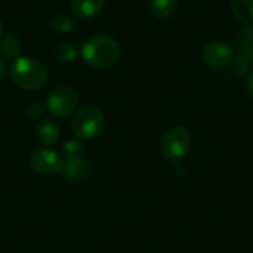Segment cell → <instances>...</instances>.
I'll list each match as a JSON object with an SVG mask.
<instances>
[{
  "label": "cell",
  "instance_id": "6da1fadb",
  "mask_svg": "<svg viewBox=\"0 0 253 253\" xmlns=\"http://www.w3.org/2000/svg\"><path fill=\"white\" fill-rule=\"evenodd\" d=\"M122 55V49L117 40L108 36H92L82 46L83 61L96 70L113 67Z\"/></svg>",
  "mask_w": 253,
  "mask_h": 253
},
{
  "label": "cell",
  "instance_id": "7a4b0ae2",
  "mask_svg": "<svg viewBox=\"0 0 253 253\" xmlns=\"http://www.w3.org/2000/svg\"><path fill=\"white\" fill-rule=\"evenodd\" d=\"M9 76L18 87L25 90H37L43 87L49 79L47 68L43 62L22 55L12 61Z\"/></svg>",
  "mask_w": 253,
  "mask_h": 253
},
{
  "label": "cell",
  "instance_id": "3957f363",
  "mask_svg": "<svg viewBox=\"0 0 253 253\" xmlns=\"http://www.w3.org/2000/svg\"><path fill=\"white\" fill-rule=\"evenodd\" d=\"M190 147H191L190 130L182 125H176V126L169 127L166 133L163 135L160 150H162L163 157L168 162L176 163V162H181L188 154Z\"/></svg>",
  "mask_w": 253,
  "mask_h": 253
},
{
  "label": "cell",
  "instance_id": "277c9868",
  "mask_svg": "<svg viewBox=\"0 0 253 253\" xmlns=\"http://www.w3.org/2000/svg\"><path fill=\"white\" fill-rule=\"evenodd\" d=\"M105 126V119L101 110L95 107H83L80 108L73 120H71V129L73 133L77 138L82 139H93L101 135Z\"/></svg>",
  "mask_w": 253,
  "mask_h": 253
},
{
  "label": "cell",
  "instance_id": "5b68a950",
  "mask_svg": "<svg viewBox=\"0 0 253 253\" xmlns=\"http://www.w3.org/2000/svg\"><path fill=\"white\" fill-rule=\"evenodd\" d=\"M77 102L79 99L74 89L68 86H58L49 93L46 99V110L56 119H65L74 113Z\"/></svg>",
  "mask_w": 253,
  "mask_h": 253
},
{
  "label": "cell",
  "instance_id": "8992f818",
  "mask_svg": "<svg viewBox=\"0 0 253 253\" xmlns=\"http://www.w3.org/2000/svg\"><path fill=\"white\" fill-rule=\"evenodd\" d=\"M202 59L213 70L227 68L234 61V50L225 42H211L203 47Z\"/></svg>",
  "mask_w": 253,
  "mask_h": 253
},
{
  "label": "cell",
  "instance_id": "52a82bcc",
  "mask_svg": "<svg viewBox=\"0 0 253 253\" xmlns=\"http://www.w3.org/2000/svg\"><path fill=\"white\" fill-rule=\"evenodd\" d=\"M30 166L40 175H53L62 170V159L52 150H36L30 157Z\"/></svg>",
  "mask_w": 253,
  "mask_h": 253
},
{
  "label": "cell",
  "instance_id": "ba28073f",
  "mask_svg": "<svg viewBox=\"0 0 253 253\" xmlns=\"http://www.w3.org/2000/svg\"><path fill=\"white\" fill-rule=\"evenodd\" d=\"M105 0H71V12L80 19H89L102 12Z\"/></svg>",
  "mask_w": 253,
  "mask_h": 253
},
{
  "label": "cell",
  "instance_id": "9c48e42d",
  "mask_svg": "<svg viewBox=\"0 0 253 253\" xmlns=\"http://www.w3.org/2000/svg\"><path fill=\"white\" fill-rule=\"evenodd\" d=\"M59 135H61L59 126L53 120H49V119L42 120L36 127V138L44 147L55 145L59 139Z\"/></svg>",
  "mask_w": 253,
  "mask_h": 253
},
{
  "label": "cell",
  "instance_id": "30bf717a",
  "mask_svg": "<svg viewBox=\"0 0 253 253\" xmlns=\"http://www.w3.org/2000/svg\"><path fill=\"white\" fill-rule=\"evenodd\" d=\"M231 13L239 22L253 27V0H231Z\"/></svg>",
  "mask_w": 253,
  "mask_h": 253
},
{
  "label": "cell",
  "instance_id": "8fae6325",
  "mask_svg": "<svg viewBox=\"0 0 253 253\" xmlns=\"http://www.w3.org/2000/svg\"><path fill=\"white\" fill-rule=\"evenodd\" d=\"M150 10L157 19H169L175 15L178 0H148Z\"/></svg>",
  "mask_w": 253,
  "mask_h": 253
},
{
  "label": "cell",
  "instance_id": "7c38bea8",
  "mask_svg": "<svg viewBox=\"0 0 253 253\" xmlns=\"http://www.w3.org/2000/svg\"><path fill=\"white\" fill-rule=\"evenodd\" d=\"M64 176L67 179L77 181L84 173V162L83 157L80 159H62V170Z\"/></svg>",
  "mask_w": 253,
  "mask_h": 253
},
{
  "label": "cell",
  "instance_id": "4fadbf2b",
  "mask_svg": "<svg viewBox=\"0 0 253 253\" xmlns=\"http://www.w3.org/2000/svg\"><path fill=\"white\" fill-rule=\"evenodd\" d=\"M0 52L4 58L16 59L21 56L22 52V43L15 36H6L0 40Z\"/></svg>",
  "mask_w": 253,
  "mask_h": 253
},
{
  "label": "cell",
  "instance_id": "5bb4252c",
  "mask_svg": "<svg viewBox=\"0 0 253 253\" xmlns=\"http://www.w3.org/2000/svg\"><path fill=\"white\" fill-rule=\"evenodd\" d=\"M79 55V49L71 42H61L55 49V56L61 62H73Z\"/></svg>",
  "mask_w": 253,
  "mask_h": 253
},
{
  "label": "cell",
  "instance_id": "9a60e30c",
  "mask_svg": "<svg viewBox=\"0 0 253 253\" xmlns=\"http://www.w3.org/2000/svg\"><path fill=\"white\" fill-rule=\"evenodd\" d=\"M52 27L58 33H68L76 27V21L67 13H58L52 19Z\"/></svg>",
  "mask_w": 253,
  "mask_h": 253
},
{
  "label": "cell",
  "instance_id": "2e32d148",
  "mask_svg": "<svg viewBox=\"0 0 253 253\" xmlns=\"http://www.w3.org/2000/svg\"><path fill=\"white\" fill-rule=\"evenodd\" d=\"M62 154H64V159H80L83 157V147L77 141H68L64 145Z\"/></svg>",
  "mask_w": 253,
  "mask_h": 253
},
{
  "label": "cell",
  "instance_id": "e0dca14e",
  "mask_svg": "<svg viewBox=\"0 0 253 253\" xmlns=\"http://www.w3.org/2000/svg\"><path fill=\"white\" fill-rule=\"evenodd\" d=\"M233 68H234V73L236 74H239V76H243V74H246L248 73V70H249V61L246 59V58H243V56H240V58H234V61H233Z\"/></svg>",
  "mask_w": 253,
  "mask_h": 253
},
{
  "label": "cell",
  "instance_id": "ac0fdd59",
  "mask_svg": "<svg viewBox=\"0 0 253 253\" xmlns=\"http://www.w3.org/2000/svg\"><path fill=\"white\" fill-rule=\"evenodd\" d=\"M43 113H44V107H43L40 102H33V104H30L28 108H27V114H28V117H31V119H39V117H42Z\"/></svg>",
  "mask_w": 253,
  "mask_h": 253
},
{
  "label": "cell",
  "instance_id": "d6986e66",
  "mask_svg": "<svg viewBox=\"0 0 253 253\" xmlns=\"http://www.w3.org/2000/svg\"><path fill=\"white\" fill-rule=\"evenodd\" d=\"M246 84H248V90L251 92V95L253 96V70H251V73H249V76H248Z\"/></svg>",
  "mask_w": 253,
  "mask_h": 253
},
{
  "label": "cell",
  "instance_id": "ffe728a7",
  "mask_svg": "<svg viewBox=\"0 0 253 253\" xmlns=\"http://www.w3.org/2000/svg\"><path fill=\"white\" fill-rule=\"evenodd\" d=\"M4 73H6V64H4V61H3V59H0V80L3 79Z\"/></svg>",
  "mask_w": 253,
  "mask_h": 253
},
{
  "label": "cell",
  "instance_id": "44dd1931",
  "mask_svg": "<svg viewBox=\"0 0 253 253\" xmlns=\"http://www.w3.org/2000/svg\"><path fill=\"white\" fill-rule=\"evenodd\" d=\"M248 33H249V37H251V40L253 42V27H252V28H249V30H248Z\"/></svg>",
  "mask_w": 253,
  "mask_h": 253
},
{
  "label": "cell",
  "instance_id": "7402d4cb",
  "mask_svg": "<svg viewBox=\"0 0 253 253\" xmlns=\"http://www.w3.org/2000/svg\"><path fill=\"white\" fill-rule=\"evenodd\" d=\"M1 33H3V24H1V19H0V37H1Z\"/></svg>",
  "mask_w": 253,
  "mask_h": 253
}]
</instances>
